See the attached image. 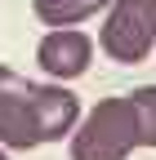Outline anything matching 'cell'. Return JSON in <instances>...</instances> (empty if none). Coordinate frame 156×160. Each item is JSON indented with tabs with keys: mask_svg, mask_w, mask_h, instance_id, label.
Listing matches in <instances>:
<instances>
[{
	"mask_svg": "<svg viewBox=\"0 0 156 160\" xmlns=\"http://www.w3.org/2000/svg\"><path fill=\"white\" fill-rule=\"evenodd\" d=\"M36 107H40V138L45 142H58V138L76 133V125H81V102L63 85H36Z\"/></svg>",
	"mask_w": 156,
	"mask_h": 160,
	"instance_id": "5b68a950",
	"label": "cell"
},
{
	"mask_svg": "<svg viewBox=\"0 0 156 160\" xmlns=\"http://www.w3.org/2000/svg\"><path fill=\"white\" fill-rule=\"evenodd\" d=\"M134 120H138V147H156V85H143L129 93Z\"/></svg>",
	"mask_w": 156,
	"mask_h": 160,
	"instance_id": "52a82bcc",
	"label": "cell"
},
{
	"mask_svg": "<svg viewBox=\"0 0 156 160\" xmlns=\"http://www.w3.org/2000/svg\"><path fill=\"white\" fill-rule=\"evenodd\" d=\"M40 107H36V85L13 67H0V147L31 151L40 147Z\"/></svg>",
	"mask_w": 156,
	"mask_h": 160,
	"instance_id": "3957f363",
	"label": "cell"
},
{
	"mask_svg": "<svg viewBox=\"0 0 156 160\" xmlns=\"http://www.w3.org/2000/svg\"><path fill=\"white\" fill-rule=\"evenodd\" d=\"M107 5L112 0H31V9L45 27H81L85 18L103 13Z\"/></svg>",
	"mask_w": 156,
	"mask_h": 160,
	"instance_id": "8992f818",
	"label": "cell"
},
{
	"mask_svg": "<svg viewBox=\"0 0 156 160\" xmlns=\"http://www.w3.org/2000/svg\"><path fill=\"white\" fill-rule=\"evenodd\" d=\"M103 53L116 62H143L156 49V0H112L103 18Z\"/></svg>",
	"mask_w": 156,
	"mask_h": 160,
	"instance_id": "7a4b0ae2",
	"label": "cell"
},
{
	"mask_svg": "<svg viewBox=\"0 0 156 160\" xmlns=\"http://www.w3.org/2000/svg\"><path fill=\"white\" fill-rule=\"evenodd\" d=\"M134 147H138V120L129 93L94 102L71 133V160H125Z\"/></svg>",
	"mask_w": 156,
	"mask_h": 160,
	"instance_id": "6da1fadb",
	"label": "cell"
},
{
	"mask_svg": "<svg viewBox=\"0 0 156 160\" xmlns=\"http://www.w3.org/2000/svg\"><path fill=\"white\" fill-rule=\"evenodd\" d=\"M0 160H9V156H5V147H0Z\"/></svg>",
	"mask_w": 156,
	"mask_h": 160,
	"instance_id": "ba28073f",
	"label": "cell"
},
{
	"mask_svg": "<svg viewBox=\"0 0 156 160\" xmlns=\"http://www.w3.org/2000/svg\"><path fill=\"white\" fill-rule=\"evenodd\" d=\"M36 62L49 80L67 85V80L85 76L89 62H94V40L81 31V27H49L45 40L36 45Z\"/></svg>",
	"mask_w": 156,
	"mask_h": 160,
	"instance_id": "277c9868",
	"label": "cell"
}]
</instances>
